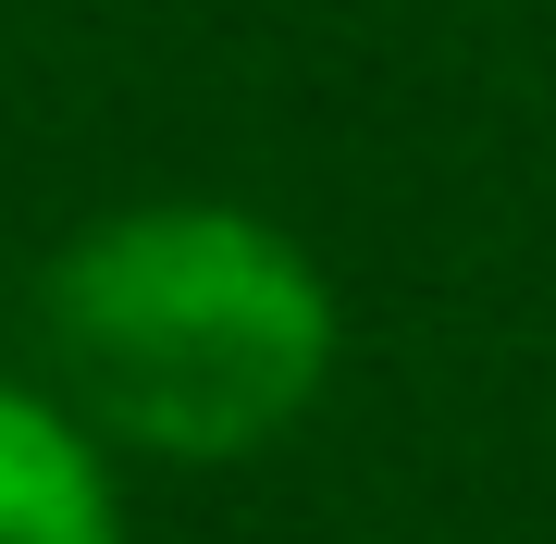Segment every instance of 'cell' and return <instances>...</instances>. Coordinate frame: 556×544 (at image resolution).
Here are the masks:
<instances>
[{"mask_svg":"<svg viewBox=\"0 0 556 544\" xmlns=\"http://www.w3.org/2000/svg\"><path fill=\"white\" fill-rule=\"evenodd\" d=\"M50 359L112 433L161 458H236L309 408L334 309L248 211H124L50 273Z\"/></svg>","mask_w":556,"mask_h":544,"instance_id":"obj_1","label":"cell"},{"mask_svg":"<svg viewBox=\"0 0 556 544\" xmlns=\"http://www.w3.org/2000/svg\"><path fill=\"white\" fill-rule=\"evenodd\" d=\"M0 544H124L112 495H100V458L38 396H13V383H0Z\"/></svg>","mask_w":556,"mask_h":544,"instance_id":"obj_2","label":"cell"}]
</instances>
